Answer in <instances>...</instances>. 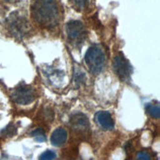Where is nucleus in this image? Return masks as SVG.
<instances>
[{
	"instance_id": "f257e3e1",
	"label": "nucleus",
	"mask_w": 160,
	"mask_h": 160,
	"mask_svg": "<svg viewBox=\"0 0 160 160\" xmlns=\"http://www.w3.org/2000/svg\"><path fill=\"white\" fill-rule=\"evenodd\" d=\"M32 15L35 21L46 29H53L59 22L57 0H34Z\"/></svg>"
},
{
	"instance_id": "f03ea898",
	"label": "nucleus",
	"mask_w": 160,
	"mask_h": 160,
	"mask_svg": "<svg viewBox=\"0 0 160 160\" xmlns=\"http://www.w3.org/2000/svg\"><path fill=\"white\" fill-rule=\"evenodd\" d=\"M84 59L92 74H99L105 67L106 55L99 45H92L86 52Z\"/></svg>"
},
{
	"instance_id": "7ed1b4c3",
	"label": "nucleus",
	"mask_w": 160,
	"mask_h": 160,
	"mask_svg": "<svg viewBox=\"0 0 160 160\" xmlns=\"http://www.w3.org/2000/svg\"><path fill=\"white\" fill-rule=\"evenodd\" d=\"M7 28L15 38L22 39L28 35L30 27L27 19L19 12L12 13L7 19Z\"/></svg>"
},
{
	"instance_id": "20e7f679",
	"label": "nucleus",
	"mask_w": 160,
	"mask_h": 160,
	"mask_svg": "<svg viewBox=\"0 0 160 160\" xmlns=\"http://www.w3.org/2000/svg\"><path fill=\"white\" fill-rule=\"evenodd\" d=\"M66 35L71 44L79 46L86 39L87 31L81 22L73 20L66 24Z\"/></svg>"
},
{
	"instance_id": "39448f33",
	"label": "nucleus",
	"mask_w": 160,
	"mask_h": 160,
	"mask_svg": "<svg viewBox=\"0 0 160 160\" xmlns=\"http://www.w3.org/2000/svg\"><path fill=\"white\" fill-rule=\"evenodd\" d=\"M113 67L115 73L119 76L121 80L126 81V80L130 79L132 68L130 62H128V60L125 58V55L122 52L117 53L114 57Z\"/></svg>"
},
{
	"instance_id": "423d86ee",
	"label": "nucleus",
	"mask_w": 160,
	"mask_h": 160,
	"mask_svg": "<svg viewBox=\"0 0 160 160\" xmlns=\"http://www.w3.org/2000/svg\"><path fill=\"white\" fill-rule=\"evenodd\" d=\"M36 98L35 90L27 85H20L16 87L12 93V99L19 105H28Z\"/></svg>"
},
{
	"instance_id": "0eeeda50",
	"label": "nucleus",
	"mask_w": 160,
	"mask_h": 160,
	"mask_svg": "<svg viewBox=\"0 0 160 160\" xmlns=\"http://www.w3.org/2000/svg\"><path fill=\"white\" fill-rule=\"evenodd\" d=\"M95 120L97 124L104 130H113L115 127V122L112 116L107 111H100L95 116Z\"/></svg>"
},
{
	"instance_id": "6e6552de",
	"label": "nucleus",
	"mask_w": 160,
	"mask_h": 160,
	"mask_svg": "<svg viewBox=\"0 0 160 160\" xmlns=\"http://www.w3.org/2000/svg\"><path fill=\"white\" fill-rule=\"evenodd\" d=\"M70 124L74 130L77 131H85L89 127V121L87 117L83 114H75L71 117Z\"/></svg>"
},
{
	"instance_id": "1a4fd4ad",
	"label": "nucleus",
	"mask_w": 160,
	"mask_h": 160,
	"mask_svg": "<svg viewBox=\"0 0 160 160\" xmlns=\"http://www.w3.org/2000/svg\"><path fill=\"white\" fill-rule=\"evenodd\" d=\"M66 139H67V132L63 128H58L52 133L51 142L52 145L59 147L65 143Z\"/></svg>"
},
{
	"instance_id": "9d476101",
	"label": "nucleus",
	"mask_w": 160,
	"mask_h": 160,
	"mask_svg": "<svg viewBox=\"0 0 160 160\" xmlns=\"http://www.w3.org/2000/svg\"><path fill=\"white\" fill-rule=\"evenodd\" d=\"M146 111L152 118L154 119H159L160 117V109L158 105H154V104H147L146 106Z\"/></svg>"
},
{
	"instance_id": "9b49d317",
	"label": "nucleus",
	"mask_w": 160,
	"mask_h": 160,
	"mask_svg": "<svg viewBox=\"0 0 160 160\" xmlns=\"http://www.w3.org/2000/svg\"><path fill=\"white\" fill-rule=\"evenodd\" d=\"M32 137L39 142H42V141L46 140V135H45V132L42 128H36L35 131L32 132Z\"/></svg>"
},
{
	"instance_id": "f8f14e48",
	"label": "nucleus",
	"mask_w": 160,
	"mask_h": 160,
	"mask_svg": "<svg viewBox=\"0 0 160 160\" xmlns=\"http://www.w3.org/2000/svg\"><path fill=\"white\" fill-rule=\"evenodd\" d=\"M55 157H57V154L52 151V150H47L45 152H42L40 155L39 159L40 160H53Z\"/></svg>"
},
{
	"instance_id": "ddd939ff",
	"label": "nucleus",
	"mask_w": 160,
	"mask_h": 160,
	"mask_svg": "<svg viewBox=\"0 0 160 160\" xmlns=\"http://www.w3.org/2000/svg\"><path fill=\"white\" fill-rule=\"evenodd\" d=\"M73 4H74L75 8L78 10H82L86 7V5L88 3V0H72Z\"/></svg>"
},
{
	"instance_id": "4468645a",
	"label": "nucleus",
	"mask_w": 160,
	"mask_h": 160,
	"mask_svg": "<svg viewBox=\"0 0 160 160\" xmlns=\"http://www.w3.org/2000/svg\"><path fill=\"white\" fill-rule=\"evenodd\" d=\"M138 160H151V156L147 151L142 150L138 153Z\"/></svg>"
}]
</instances>
